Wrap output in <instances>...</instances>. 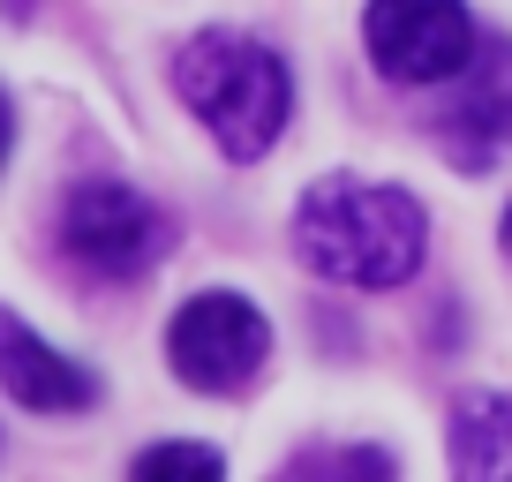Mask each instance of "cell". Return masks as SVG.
<instances>
[{"instance_id": "cell-9", "label": "cell", "mask_w": 512, "mask_h": 482, "mask_svg": "<svg viewBox=\"0 0 512 482\" xmlns=\"http://www.w3.org/2000/svg\"><path fill=\"white\" fill-rule=\"evenodd\" d=\"M279 482H400V467L384 445H324V452H302Z\"/></svg>"}, {"instance_id": "cell-7", "label": "cell", "mask_w": 512, "mask_h": 482, "mask_svg": "<svg viewBox=\"0 0 512 482\" xmlns=\"http://www.w3.org/2000/svg\"><path fill=\"white\" fill-rule=\"evenodd\" d=\"M0 392L31 415H83L98 400V377L68 362L61 347H46L16 309H0Z\"/></svg>"}, {"instance_id": "cell-5", "label": "cell", "mask_w": 512, "mask_h": 482, "mask_svg": "<svg viewBox=\"0 0 512 482\" xmlns=\"http://www.w3.org/2000/svg\"><path fill=\"white\" fill-rule=\"evenodd\" d=\"M362 46L392 83H452L482 38L467 0H369Z\"/></svg>"}, {"instance_id": "cell-2", "label": "cell", "mask_w": 512, "mask_h": 482, "mask_svg": "<svg viewBox=\"0 0 512 482\" xmlns=\"http://www.w3.org/2000/svg\"><path fill=\"white\" fill-rule=\"evenodd\" d=\"M174 91L234 166L264 159V151L287 136V113H294L287 61L249 31H196L189 46L174 53Z\"/></svg>"}, {"instance_id": "cell-6", "label": "cell", "mask_w": 512, "mask_h": 482, "mask_svg": "<svg viewBox=\"0 0 512 482\" xmlns=\"http://www.w3.org/2000/svg\"><path fill=\"white\" fill-rule=\"evenodd\" d=\"M437 151L460 174H490L512 159V38H482L460 68V91L437 113Z\"/></svg>"}, {"instance_id": "cell-8", "label": "cell", "mask_w": 512, "mask_h": 482, "mask_svg": "<svg viewBox=\"0 0 512 482\" xmlns=\"http://www.w3.org/2000/svg\"><path fill=\"white\" fill-rule=\"evenodd\" d=\"M445 437L452 482H512V392H460Z\"/></svg>"}, {"instance_id": "cell-13", "label": "cell", "mask_w": 512, "mask_h": 482, "mask_svg": "<svg viewBox=\"0 0 512 482\" xmlns=\"http://www.w3.org/2000/svg\"><path fill=\"white\" fill-rule=\"evenodd\" d=\"M497 241H505V264H512V204H505V226H497Z\"/></svg>"}, {"instance_id": "cell-3", "label": "cell", "mask_w": 512, "mask_h": 482, "mask_svg": "<svg viewBox=\"0 0 512 482\" xmlns=\"http://www.w3.org/2000/svg\"><path fill=\"white\" fill-rule=\"evenodd\" d=\"M61 249L91 279H144L174 249V219L128 181H76L61 204Z\"/></svg>"}, {"instance_id": "cell-4", "label": "cell", "mask_w": 512, "mask_h": 482, "mask_svg": "<svg viewBox=\"0 0 512 482\" xmlns=\"http://www.w3.org/2000/svg\"><path fill=\"white\" fill-rule=\"evenodd\" d=\"M264 354H272V324L249 294L211 287L196 302H181L166 324V362L189 392H241L264 370Z\"/></svg>"}, {"instance_id": "cell-11", "label": "cell", "mask_w": 512, "mask_h": 482, "mask_svg": "<svg viewBox=\"0 0 512 482\" xmlns=\"http://www.w3.org/2000/svg\"><path fill=\"white\" fill-rule=\"evenodd\" d=\"M8 144H16V106H8V91H0V166H8Z\"/></svg>"}, {"instance_id": "cell-1", "label": "cell", "mask_w": 512, "mask_h": 482, "mask_svg": "<svg viewBox=\"0 0 512 482\" xmlns=\"http://www.w3.org/2000/svg\"><path fill=\"white\" fill-rule=\"evenodd\" d=\"M430 249V211L392 181L324 174L294 204V257L332 287H407Z\"/></svg>"}, {"instance_id": "cell-10", "label": "cell", "mask_w": 512, "mask_h": 482, "mask_svg": "<svg viewBox=\"0 0 512 482\" xmlns=\"http://www.w3.org/2000/svg\"><path fill=\"white\" fill-rule=\"evenodd\" d=\"M128 482H226V460L211 445H189V437H174V445H151L144 460H136V475Z\"/></svg>"}, {"instance_id": "cell-12", "label": "cell", "mask_w": 512, "mask_h": 482, "mask_svg": "<svg viewBox=\"0 0 512 482\" xmlns=\"http://www.w3.org/2000/svg\"><path fill=\"white\" fill-rule=\"evenodd\" d=\"M38 16V0H0V23H31Z\"/></svg>"}]
</instances>
